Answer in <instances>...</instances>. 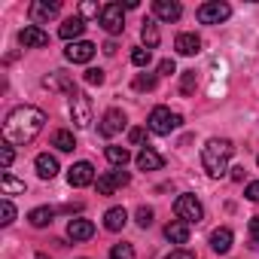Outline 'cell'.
I'll return each instance as SVG.
<instances>
[{
	"label": "cell",
	"instance_id": "44",
	"mask_svg": "<svg viewBox=\"0 0 259 259\" xmlns=\"http://www.w3.org/2000/svg\"><path fill=\"white\" fill-rule=\"evenodd\" d=\"M104 52H107V55H116V43H113V40H107V43H104Z\"/></svg>",
	"mask_w": 259,
	"mask_h": 259
},
{
	"label": "cell",
	"instance_id": "22",
	"mask_svg": "<svg viewBox=\"0 0 259 259\" xmlns=\"http://www.w3.org/2000/svg\"><path fill=\"white\" fill-rule=\"evenodd\" d=\"M141 40H144V49H150V52L159 46L162 34H159V25H156L153 19H147V22H144V28H141Z\"/></svg>",
	"mask_w": 259,
	"mask_h": 259
},
{
	"label": "cell",
	"instance_id": "41",
	"mask_svg": "<svg viewBox=\"0 0 259 259\" xmlns=\"http://www.w3.org/2000/svg\"><path fill=\"white\" fill-rule=\"evenodd\" d=\"M247 198H250V201H259V180L247 183Z\"/></svg>",
	"mask_w": 259,
	"mask_h": 259
},
{
	"label": "cell",
	"instance_id": "2",
	"mask_svg": "<svg viewBox=\"0 0 259 259\" xmlns=\"http://www.w3.org/2000/svg\"><path fill=\"white\" fill-rule=\"evenodd\" d=\"M232 153H235L232 141H226V138H210V141L204 144V150H201V165H204V171H207L210 177H223V174L229 171Z\"/></svg>",
	"mask_w": 259,
	"mask_h": 259
},
{
	"label": "cell",
	"instance_id": "6",
	"mask_svg": "<svg viewBox=\"0 0 259 259\" xmlns=\"http://www.w3.org/2000/svg\"><path fill=\"white\" fill-rule=\"evenodd\" d=\"M195 16H198L201 25H220V22H226V19L232 16V7L223 4V0H210V4H201V7H198Z\"/></svg>",
	"mask_w": 259,
	"mask_h": 259
},
{
	"label": "cell",
	"instance_id": "21",
	"mask_svg": "<svg viewBox=\"0 0 259 259\" xmlns=\"http://www.w3.org/2000/svg\"><path fill=\"white\" fill-rule=\"evenodd\" d=\"M82 31H85V19H79V16H73V19H67L64 25H61V40H73L76 43V37H82Z\"/></svg>",
	"mask_w": 259,
	"mask_h": 259
},
{
	"label": "cell",
	"instance_id": "1",
	"mask_svg": "<svg viewBox=\"0 0 259 259\" xmlns=\"http://www.w3.org/2000/svg\"><path fill=\"white\" fill-rule=\"evenodd\" d=\"M43 125H46V113L40 107H31V104L16 107L4 122V141L10 147H25L43 132Z\"/></svg>",
	"mask_w": 259,
	"mask_h": 259
},
{
	"label": "cell",
	"instance_id": "25",
	"mask_svg": "<svg viewBox=\"0 0 259 259\" xmlns=\"http://www.w3.org/2000/svg\"><path fill=\"white\" fill-rule=\"evenodd\" d=\"M52 147H55V150H61V153H73L76 141H73V135L67 132V128H58V132L52 135Z\"/></svg>",
	"mask_w": 259,
	"mask_h": 259
},
{
	"label": "cell",
	"instance_id": "42",
	"mask_svg": "<svg viewBox=\"0 0 259 259\" xmlns=\"http://www.w3.org/2000/svg\"><path fill=\"white\" fill-rule=\"evenodd\" d=\"M165 259H195V256H192L189 250H174V253H171V256H165Z\"/></svg>",
	"mask_w": 259,
	"mask_h": 259
},
{
	"label": "cell",
	"instance_id": "3",
	"mask_svg": "<svg viewBox=\"0 0 259 259\" xmlns=\"http://www.w3.org/2000/svg\"><path fill=\"white\" fill-rule=\"evenodd\" d=\"M180 113H174L171 107H153L150 119H147V128L153 135H171L174 128H180Z\"/></svg>",
	"mask_w": 259,
	"mask_h": 259
},
{
	"label": "cell",
	"instance_id": "24",
	"mask_svg": "<svg viewBox=\"0 0 259 259\" xmlns=\"http://www.w3.org/2000/svg\"><path fill=\"white\" fill-rule=\"evenodd\" d=\"M55 220V210L52 207H34L31 213H28V223L34 226V229H43V226H49Z\"/></svg>",
	"mask_w": 259,
	"mask_h": 259
},
{
	"label": "cell",
	"instance_id": "12",
	"mask_svg": "<svg viewBox=\"0 0 259 259\" xmlns=\"http://www.w3.org/2000/svg\"><path fill=\"white\" fill-rule=\"evenodd\" d=\"M19 43L25 49H43V46H49V34L43 28H37V25H25L19 31Z\"/></svg>",
	"mask_w": 259,
	"mask_h": 259
},
{
	"label": "cell",
	"instance_id": "35",
	"mask_svg": "<svg viewBox=\"0 0 259 259\" xmlns=\"http://www.w3.org/2000/svg\"><path fill=\"white\" fill-rule=\"evenodd\" d=\"M101 10H104V7H98V4H82V7H79V19H92V16L101 19Z\"/></svg>",
	"mask_w": 259,
	"mask_h": 259
},
{
	"label": "cell",
	"instance_id": "38",
	"mask_svg": "<svg viewBox=\"0 0 259 259\" xmlns=\"http://www.w3.org/2000/svg\"><path fill=\"white\" fill-rule=\"evenodd\" d=\"M159 73H162V76H171V73H177V64H174V58H162V61H159Z\"/></svg>",
	"mask_w": 259,
	"mask_h": 259
},
{
	"label": "cell",
	"instance_id": "43",
	"mask_svg": "<svg viewBox=\"0 0 259 259\" xmlns=\"http://www.w3.org/2000/svg\"><path fill=\"white\" fill-rule=\"evenodd\" d=\"M229 171H232V180H244V165H235Z\"/></svg>",
	"mask_w": 259,
	"mask_h": 259
},
{
	"label": "cell",
	"instance_id": "16",
	"mask_svg": "<svg viewBox=\"0 0 259 259\" xmlns=\"http://www.w3.org/2000/svg\"><path fill=\"white\" fill-rule=\"evenodd\" d=\"M135 162H138V168H141V171H159V168L165 165V156H162V153H156L153 147H144V150L138 153V159H135Z\"/></svg>",
	"mask_w": 259,
	"mask_h": 259
},
{
	"label": "cell",
	"instance_id": "36",
	"mask_svg": "<svg viewBox=\"0 0 259 259\" xmlns=\"http://www.w3.org/2000/svg\"><path fill=\"white\" fill-rule=\"evenodd\" d=\"M192 89H195V70H186L183 73V82H180V92L183 95H192Z\"/></svg>",
	"mask_w": 259,
	"mask_h": 259
},
{
	"label": "cell",
	"instance_id": "7",
	"mask_svg": "<svg viewBox=\"0 0 259 259\" xmlns=\"http://www.w3.org/2000/svg\"><path fill=\"white\" fill-rule=\"evenodd\" d=\"M70 119H73L76 128H89L92 125V101L82 92L70 95Z\"/></svg>",
	"mask_w": 259,
	"mask_h": 259
},
{
	"label": "cell",
	"instance_id": "23",
	"mask_svg": "<svg viewBox=\"0 0 259 259\" xmlns=\"http://www.w3.org/2000/svg\"><path fill=\"white\" fill-rule=\"evenodd\" d=\"M125 223H128L125 207H110V210L104 213V229H107V232H119Z\"/></svg>",
	"mask_w": 259,
	"mask_h": 259
},
{
	"label": "cell",
	"instance_id": "30",
	"mask_svg": "<svg viewBox=\"0 0 259 259\" xmlns=\"http://www.w3.org/2000/svg\"><path fill=\"white\" fill-rule=\"evenodd\" d=\"M150 61H153V52H150V49H144V46H141V49H135V52H132V64H135V67H147Z\"/></svg>",
	"mask_w": 259,
	"mask_h": 259
},
{
	"label": "cell",
	"instance_id": "40",
	"mask_svg": "<svg viewBox=\"0 0 259 259\" xmlns=\"http://www.w3.org/2000/svg\"><path fill=\"white\" fill-rule=\"evenodd\" d=\"M147 138V128H132V132H128V141H132V144H141Z\"/></svg>",
	"mask_w": 259,
	"mask_h": 259
},
{
	"label": "cell",
	"instance_id": "20",
	"mask_svg": "<svg viewBox=\"0 0 259 259\" xmlns=\"http://www.w3.org/2000/svg\"><path fill=\"white\" fill-rule=\"evenodd\" d=\"M165 238H168L171 244H186V241H189V223H183V220L168 223V226H165Z\"/></svg>",
	"mask_w": 259,
	"mask_h": 259
},
{
	"label": "cell",
	"instance_id": "45",
	"mask_svg": "<svg viewBox=\"0 0 259 259\" xmlns=\"http://www.w3.org/2000/svg\"><path fill=\"white\" fill-rule=\"evenodd\" d=\"M37 259H49V256H46V253H37Z\"/></svg>",
	"mask_w": 259,
	"mask_h": 259
},
{
	"label": "cell",
	"instance_id": "32",
	"mask_svg": "<svg viewBox=\"0 0 259 259\" xmlns=\"http://www.w3.org/2000/svg\"><path fill=\"white\" fill-rule=\"evenodd\" d=\"M0 217H4V220H0L4 226H10V223L16 220V207H13V201H10V198H4V201H0Z\"/></svg>",
	"mask_w": 259,
	"mask_h": 259
},
{
	"label": "cell",
	"instance_id": "13",
	"mask_svg": "<svg viewBox=\"0 0 259 259\" xmlns=\"http://www.w3.org/2000/svg\"><path fill=\"white\" fill-rule=\"evenodd\" d=\"M125 128V113L122 110H107L104 116H101V125H98V132L104 135V138H113V135H119Z\"/></svg>",
	"mask_w": 259,
	"mask_h": 259
},
{
	"label": "cell",
	"instance_id": "26",
	"mask_svg": "<svg viewBox=\"0 0 259 259\" xmlns=\"http://www.w3.org/2000/svg\"><path fill=\"white\" fill-rule=\"evenodd\" d=\"M128 159H132V153H128L125 147H107V162H110L113 168H125Z\"/></svg>",
	"mask_w": 259,
	"mask_h": 259
},
{
	"label": "cell",
	"instance_id": "39",
	"mask_svg": "<svg viewBox=\"0 0 259 259\" xmlns=\"http://www.w3.org/2000/svg\"><path fill=\"white\" fill-rule=\"evenodd\" d=\"M250 241H253V247H259V217L250 220Z\"/></svg>",
	"mask_w": 259,
	"mask_h": 259
},
{
	"label": "cell",
	"instance_id": "15",
	"mask_svg": "<svg viewBox=\"0 0 259 259\" xmlns=\"http://www.w3.org/2000/svg\"><path fill=\"white\" fill-rule=\"evenodd\" d=\"M153 13H156V19H162V22H177V19L183 16V7L174 4V0H156V4H153Z\"/></svg>",
	"mask_w": 259,
	"mask_h": 259
},
{
	"label": "cell",
	"instance_id": "9",
	"mask_svg": "<svg viewBox=\"0 0 259 259\" xmlns=\"http://www.w3.org/2000/svg\"><path fill=\"white\" fill-rule=\"evenodd\" d=\"M58 10H61V4H58V0H34L28 13H31V22L40 28L43 22L55 19V16H58Z\"/></svg>",
	"mask_w": 259,
	"mask_h": 259
},
{
	"label": "cell",
	"instance_id": "8",
	"mask_svg": "<svg viewBox=\"0 0 259 259\" xmlns=\"http://www.w3.org/2000/svg\"><path fill=\"white\" fill-rule=\"evenodd\" d=\"M128 171H122V168H116V171H107V174H101L98 177V195H113L116 189H122V186H128Z\"/></svg>",
	"mask_w": 259,
	"mask_h": 259
},
{
	"label": "cell",
	"instance_id": "37",
	"mask_svg": "<svg viewBox=\"0 0 259 259\" xmlns=\"http://www.w3.org/2000/svg\"><path fill=\"white\" fill-rule=\"evenodd\" d=\"M13 159H16V153H13V147H10V144H7V147H0V165L10 168V165H13Z\"/></svg>",
	"mask_w": 259,
	"mask_h": 259
},
{
	"label": "cell",
	"instance_id": "27",
	"mask_svg": "<svg viewBox=\"0 0 259 259\" xmlns=\"http://www.w3.org/2000/svg\"><path fill=\"white\" fill-rule=\"evenodd\" d=\"M43 85H46V89H67V92L73 95V85H70V79H67V73H61V70H55V73H49V76L43 79Z\"/></svg>",
	"mask_w": 259,
	"mask_h": 259
},
{
	"label": "cell",
	"instance_id": "5",
	"mask_svg": "<svg viewBox=\"0 0 259 259\" xmlns=\"http://www.w3.org/2000/svg\"><path fill=\"white\" fill-rule=\"evenodd\" d=\"M98 22H101V28H104L107 34H113V37L122 34V31H125V7H122V4H107V7L101 10V19H98Z\"/></svg>",
	"mask_w": 259,
	"mask_h": 259
},
{
	"label": "cell",
	"instance_id": "11",
	"mask_svg": "<svg viewBox=\"0 0 259 259\" xmlns=\"http://www.w3.org/2000/svg\"><path fill=\"white\" fill-rule=\"evenodd\" d=\"M67 183L76 186V189L92 186V183H95V168H92V162H76V165H70V168H67Z\"/></svg>",
	"mask_w": 259,
	"mask_h": 259
},
{
	"label": "cell",
	"instance_id": "4",
	"mask_svg": "<svg viewBox=\"0 0 259 259\" xmlns=\"http://www.w3.org/2000/svg\"><path fill=\"white\" fill-rule=\"evenodd\" d=\"M174 213H177V220H183V223H198V220L204 217V207H201V201H198L192 192H183V195L174 201Z\"/></svg>",
	"mask_w": 259,
	"mask_h": 259
},
{
	"label": "cell",
	"instance_id": "33",
	"mask_svg": "<svg viewBox=\"0 0 259 259\" xmlns=\"http://www.w3.org/2000/svg\"><path fill=\"white\" fill-rule=\"evenodd\" d=\"M82 79H85V85H104V70L101 67H89Z\"/></svg>",
	"mask_w": 259,
	"mask_h": 259
},
{
	"label": "cell",
	"instance_id": "18",
	"mask_svg": "<svg viewBox=\"0 0 259 259\" xmlns=\"http://www.w3.org/2000/svg\"><path fill=\"white\" fill-rule=\"evenodd\" d=\"M210 250L213 253H229L232 250V229H226V226L213 229L210 232Z\"/></svg>",
	"mask_w": 259,
	"mask_h": 259
},
{
	"label": "cell",
	"instance_id": "19",
	"mask_svg": "<svg viewBox=\"0 0 259 259\" xmlns=\"http://www.w3.org/2000/svg\"><path fill=\"white\" fill-rule=\"evenodd\" d=\"M34 168H37V174H40L43 180H52V177L58 174V159L49 156V153H40L37 162H34Z\"/></svg>",
	"mask_w": 259,
	"mask_h": 259
},
{
	"label": "cell",
	"instance_id": "31",
	"mask_svg": "<svg viewBox=\"0 0 259 259\" xmlns=\"http://www.w3.org/2000/svg\"><path fill=\"white\" fill-rule=\"evenodd\" d=\"M110 259H135V247L132 244H116L110 250Z\"/></svg>",
	"mask_w": 259,
	"mask_h": 259
},
{
	"label": "cell",
	"instance_id": "17",
	"mask_svg": "<svg viewBox=\"0 0 259 259\" xmlns=\"http://www.w3.org/2000/svg\"><path fill=\"white\" fill-rule=\"evenodd\" d=\"M174 49L180 55H195V52H201V37L198 34H177Z\"/></svg>",
	"mask_w": 259,
	"mask_h": 259
},
{
	"label": "cell",
	"instance_id": "14",
	"mask_svg": "<svg viewBox=\"0 0 259 259\" xmlns=\"http://www.w3.org/2000/svg\"><path fill=\"white\" fill-rule=\"evenodd\" d=\"M92 235H95V223H92V220L76 217V220L67 223V238H70V241H89Z\"/></svg>",
	"mask_w": 259,
	"mask_h": 259
},
{
	"label": "cell",
	"instance_id": "29",
	"mask_svg": "<svg viewBox=\"0 0 259 259\" xmlns=\"http://www.w3.org/2000/svg\"><path fill=\"white\" fill-rule=\"evenodd\" d=\"M135 89L138 92H153L156 89V76L153 73H138L135 76Z\"/></svg>",
	"mask_w": 259,
	"mask_h": 259
},
{
	"label": "cell",
	"instance_id": "10",
	"mask_svg": "<svg viewBox=\"0 0 259 259\" xmlns=\"http://www.w3.org/2000/svg\"><path fill=\"white\" fill-rule=\"evenodd\" d=\"M95 52H98L95 43H89V40H76V43H70V46L64 49V58L73 61V64H89V61L95 58Z\"/></svg>",
	"mask_w": 259,
	"mask_h": 259
},
{
	"label": "cell",
	"instance_id": "28",
	"mask_svg": "<svg viewBox=\"0 0 259 259\" xmlns=\"http://www.w3.org/2000/svg\"><path fill=\"white\" fill-rule=\"evenodd\" d=\"M0 186H4V195H19V192H25V180H16L13 174H4V177H0Z\"/></svg>",
	"mask_w": 259,
	"mask_h": 259
},
{
	"label": "cell",
	"instance_id": "34",
	"mask_svg": "<svg viewBox=\"0 0 259 259\" xmlns=\"http://www.w3.org/2000/svg\"><path fill=\"white\" fill-rule=\"evenodd\" d=\"M135 217H138V226H141V229H147V226H153V207H147V204H141Z\"/></svg>",
	"mask_w": 259,
	"mask_h": 259
},
{
	"label": "cell",
	"instance_id": "46",
	"mask_svg": "<svg viewBox=\"0 0 259 259\" xmlns=\"http://www.w3.org/2000/svg\"><path fill=\"white\" fill-rule=\"evenodd\" d=\"M256 165H259V156H256Z\"/></svg>",
	"mask_w": 259,
	"mask_h": 259
}]
</instances>
